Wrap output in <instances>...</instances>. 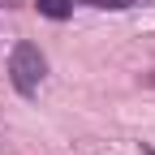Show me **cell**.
I'll return each instance as SVG.
<instances>
[{
    "label": "cell",
    "instance_id": "6da1fadb",
    "mask_svg": "<svg viewBox=\"0 0 155 155\" xmlns=\"http://www.w3.org/2000/svg\"><path fill=\"white\" fill-rule=\"evenodd\" d=\"M43 78H48V56L39 52V43L22 39V43L9 52V82H13V91L22 95V99H35L39 86H43Z\"/></svg>",
    "mask_w": 155,
    "mask_h": 155
},
{
    "label": "cell",
    "instance_id": "277c9868",
    "mask_svg": "<svg viewBox=\"0 0 155 155\" xmlns=\"http://www.w3.org/2000/svg\"><path fill=\"white\" fill-rule=\"evenodd\" d=\"M142 155H155V147H151V142H142Z\"/></svg>",
    "mask_w": 155,
    "mask_h": 155
},
{
    "label": "cell",
    "instance_id": "3957f363",
    "mask_svg": "<svg viewBox=\"0 0 155 155\" xmlns=\"http://www.w3.org/2000/svg\"><path fill=\"white\" fill-rule=\"evenodd\" d=\"M73 5H91V9H134L142 0H73Z\"/></svg>",
    "mask_w": 155,
    "mask_h": 155
},
{
    "label": "cell",
    "instance_id": "7a4b0ae2",
    "mask_svg": "<svg viewBox=\"0 0 155 155\" xmlns=\"http://www.w3.org/2000/svg\"><path fill=\"white\" fill-rule=\"evenodd\" d=\"M35 9L48 22H65V17H73V0H35Z\"/></svg>",
    "mask_w": 155,
    "mask_h": 155
}]
</instances>
